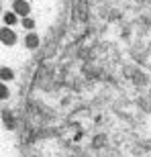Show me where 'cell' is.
Wrapping results in <instances>:
<instances>
[{
	"instance_id": "2",
	"label": "cell",
	"mask_w": 151,
	"mask_h": 157,
	"mask_svg": "<svg viewBox=\"0 0 151 157\" xmlns=\"http://www.w3.org/2000/svg\"><path fill=\"white\" fill-rule=\"evenodd\" d=\"M12 8H14V12L17 14H21V17H29V12H31V6L27 0H14V4H12Z\"/></svg>"
},
{
	"instance_id": "7",
	"label": "cell",
	"mask_w": 151,
	"mask_h": 157,
	"mask_svg": "<svg viewBox=\"0 0 151 157\" xmlns=\"http://www.w3.org/2000/svg\"><path fill=\"white\" fill-rule=\"evenodd\" d=\"M0 96H2V98H8V90H6L4 84H2V88H0Z\"/></svg>"
},
{
	"instance_id": "5",
	"label": "cell",
	"mask_w": 151,
	"mask_h": 157,
	"mask_svg": "<svg viewBox=\"0 0 151 157\" xmlns=\"http://www.w3.org/2000/svg\"><path fill=\"white\" fill-rule=\"evenodd\" d=\"M0 76H2V82H8V80H12V71L8 67H2V74Z\"/></svg>"
},
{
	"instance_id": "6",
	"label": "cell",
	"mask_w": 151,
	"mask_h": 157,
	"mask_svg": "<svg viewBox=\"0 0 151 157\" xmlns=\"http://www.w3.org/2000/svg\"><path fill=\"white\" fill-rule=\"evenodd\" d=\"M23 27L31 31L33 27H35V21H33V18H29V17H25V18H23Z\"/></svg>"
},
{
	"instance_id": "1",
	"label": "cell",
	"mask_w": 151,
	"mask_h": 157,
	"mask_svg": "<svg viewBox=\"0 0 151 157\" xmlns=\"http://www.w3.org/2000/svg\"><path fill=\"white\" fill-rule=\"evenodd\" d=\"M0 39H2L4 45H14V43H17V33H14L12 29H8V27H2V31H0Z\"/></svg>"
},
{
	"instance_id": "3",
	"label": "cell",
	"mask_w": 151,
	"mask_h": 157,
	"mask_svg": "<svg viewBox=\"0 0 151 157\" xmlns=\"http://www.w3.org/2000/svg\"><path fill=\"white\" fill-rule=\"evenodd\" d=\"M25 45L29 47V49H37V47H39V37H37V33H29V35L25 37Z\"/></svg>"
},
{
	"instance_id": "4",
	"label": "cell",
	"mask_w": 151,
	"mask_h": 157,
	"mask_svg": "<svg viewBox=\"0 0 151 157\" xmlns=\"http://www.w3.org/2000/svg\"><path fill=\"white\" fill-rule=\"evenodd\" d=\"M2 18H4L6 25H14L18 21V18H17V12H4V17H2Z\"/></svg>"
}]
</instances>
